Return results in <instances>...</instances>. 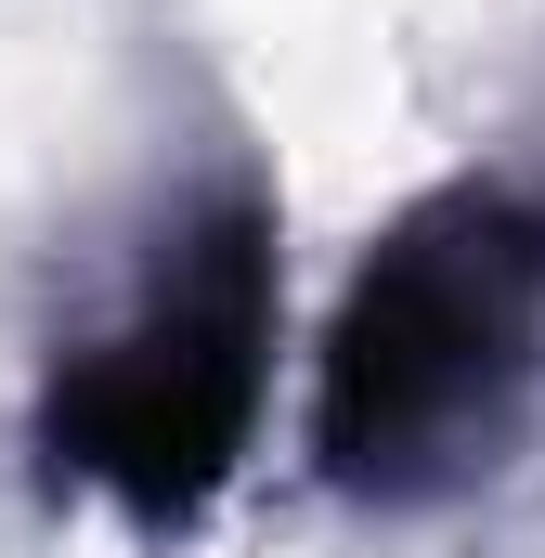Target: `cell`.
<instances>
[{
    "mask_svg": "<svg viewBox=\"0 0 545 558\" xmlns=\"http://www.w3.org/2000/svg\"><path fill=\"white\" fill-rule=\"evenodd\" d=\"M286 338V208L261 169H208L156 234L105 325L39 377V481L118 507L131 533H195L247 468Z\"/></svg>",
    "mask_w": 545,
    "mask_h": 558,
    "instance_id": "obj_2",
    "label": "cell"
},
{
    "mask_svg": "<svg viewBox=\"0 0 545 558\" xmlns=\"http://www.w3.org/2000/svg\"><path fill=\"white\" fill-rule=\"evenodd\" d=\"M545 416V195L520 169H455L351 260L312 351L325 494L428 520L520 468Z\"/></svg>",
    "mask_w": 545,
    "mask_h": 558,
    "instance_id": "obj_1",
    "label": "cell"
}]
</instances>
